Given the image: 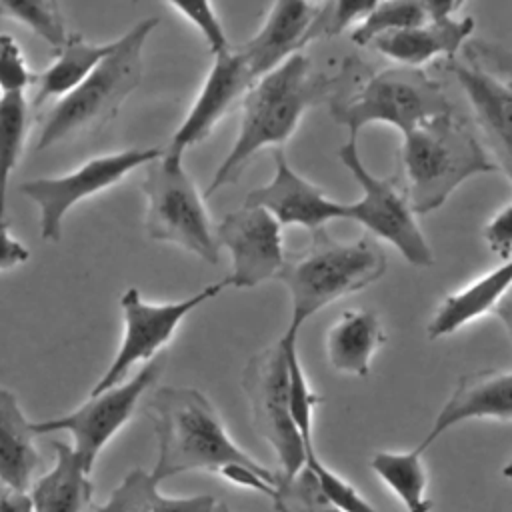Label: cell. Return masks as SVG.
I'll return each instance as SVG.
<instances>
[{"label":"cell","mask_w":512,"mask_h":512,"mask_svg":"<svg viewBox=\"0 0 512 512\" xmlns=\"http://www.w3.org/2000/svg\"><path fill=\"white\" fill-rule=\"evenodd\" d=\"M254 82L256 80L238 48L214 56V64L186 118L170 138L166 152L184 156L190 146L206 140L234 102L244 98Z\"/></svg>","instance_id":"e0dca14e"},{"label":"cell","mask_w":512,"mask_h":512,"mask_svg":"<svg viewBox=\"0 0 512 512\" xmlns=\"http://www.w3.org/2000/svg\"><path fill=\"white\" fill-rule=\"evenodd\" d=\"M272 500L278 512H342L324 496L314 474L306 466L288 480L278 476Z\"/></svg>","instance_id":"f546056e"},{"label":"cell","mask_w":512,"mask_h":512,"mask_svg":"<svg viewBox=\"0 0 512 512\" xmlns=\"http://www.w3.org/2000/svg\"><path fill=\"white\" fill-rule=\"evenodd\" d=\"M164 368V356L146 362L128 382L90 396L76 410L54 416L50 420L32 422L34 436L48 432H70L74 438V454L82 466L92 472L100 450L116 436V432L132 418L140 398L156 384Z\"/></svg>","instance_id":"7c38bea8"},{"label":"cell","mask_w":512,"mask_h":512,"mask_svg":"<svg viewBox=\"0 0 512 512\" xmlns=\"http://www.w3.org/2000/svg\"><path fill=\"white\" fill-rule=\"evenodd\" d=\"M168 6L174 8L176 12H180L182 18H186L200 30L212 56H218L232 48L212 4H208V2H170Z\"/></svg>","instance_id":"836d02e7"},{"label":"cell","mask_w":512,"mask_h":512,"mask_svg":"<svg viewBox=\"0 0 512 512\" xmlns=\"http://www.w3.org/2000/svg\"><path fill=\"white\" fill-rule=\"evenodd\" d=\"M244 206L266 210L280 226H302L310 234L324 230L332 220H348V202H336L322 188L302 178L286 160L282 148H274V176L268 184L248 192Z\"/></svg>","instance_id":"9a60e30c"},{"label":"cell","mask_w":512,"mask_h":512,"mask_svg":"<svg viewBox=\"0 0 512 512\" xmlns=\"http://www.w3.org/2000/svg\"><path fill=\"white\" fill-rule=\"evenodd\" d=\"M428 20V12L422 2L392 0L374 2L372 10L352 28L350 38L358 46L372 44L378 36L422 26Z\"/></svg>","instance_id":"83f0119b"},{"label":"cell","mask_w":512,"mask_h":512,"mask_svg":"<svg viewBox=\"0 0 512 512\" xmlns=\"http://www.w3.org/2000/svg\"><path fill=\"white\" fill-rule=\"evenodd\" d=\"M464 90L492 162L512 182V52L484 40H468L462 60H446Z\"/></svg>","instance_id":"ba28073f"},{"label":"cell","mask_w":512,"mask_h":512,"mask_svg":"<svg viewBox=\"0 0 512 512\" xmlns=\"http://www.w3.org/2000/svg\"><path fill=\"white\" fill-rule=\"evenodd\" d=\"M158 480L142 468L130 470L104 504L90 512H214L218 500L208 494L172 498L158 490Z\"/></svg>","instance_id":"cb8c5ba5"},{"label":"cell","mask_w":512,"mask_h":512,"mask_svg":"<svg viewBox=\"0 0 512 512\" xmlns=\"http://www.w3.org/2000/svg\"><path fill=\"white\" fill-rule=\"evenodd\" d=\"M0 512H32L28 492H18L0 484Z\"/></svg>","instance_id":"8d00e7d4"},{"label":"cell","mask_w":512,"mask_h":512,"mask_svg":"<svg viewBox=\"0 0 512 512\" xmlns=\"http://www.w3.org/2000/svg\"><path fill=\"white\" fill-rule=\"evenodd\" d=\"M494 314L498 316V320L502 322V326L506 328V332H508V336L512 340V288L506 292V296L494 308Z\"/></svg>","instance_id":"74e56055"},{"label":"cell","mask_w":512,"mask_h":512,"mask_svg":"<svg viewBox=\"0 0 512 512\" xmlns=\"http://www.w3.org/2000/svg\"><path fill=\"white\" fill-rule=\"evenodd\" d=\"M338 158L352 172L362 190L360 200L348 202V220L360 222L374 234V238L392 244L412 266H432V248L426 242L404 192H400L388 178H380L366 168L358 152V138L348 136L338 148Z\"/></svg>","instance_id":"30bf717a"},{"label":"cell","mask_w":512,"mask_h":512,"mask_svg":"<svg viewBox=\"0 0 512 512\" xmlns=\"http://www.w3.org/2000/svg\"><path fill=\"white\" fill-rule=\"evenodd\" d=\"M452 110L440 82L410 66L366 74L356 88L330 100L332 118L354 138L372 122L390 124L406 136L426 120Z\"/></svg>","instance_id":"8992f818"},{"label":"cell","mask_w":512,"mask_h":512,"mask_svg":"<svg viewBox=\"0 0 512 512\" xmlns=\"http://www.w3.org/2000/svg\"><path fill=\"white\" fill-rule=\"evenodd\" d=\"M502 474H504L508 480H512V460L502 468Z\"/></svg>","instance_id":"f35d334b"},{"label":"cell","mask_w":512,"mask_h":512,"mask_svg":"<svg viewBox=\"0 0 512 512\" xmlns=\"http://www.w3.org/2000/svg\"><path fill=\"white\" fill-rule=\"evenodd\" d=\"M30 104L26 94L0 96V222L4 220L8 186L22 156L28 134Z\"/></svg>","instance_id":"4316f807"},{"label":"cell","mask_w":512,"mask_h":512,"mask_svg":"<svg viewBox=\"0 0 512 512\" xmlns=\"http://www.w3.org/2000/svg\"><path fill=\"white\" fill-rule=\"evenodd\" d=\"M162 152L160 148H128L92 158L64 176L22 182L20 192L38 206L42 240L58 242L64 218L74 204L118 184L128 172L148 166Z\"/></svg>","instance_id":"4fadbf2b"},{"label":"cell","mask_w":512,"mask_h":512,"mask_svg":"<svg viewBox=\"0 0 512 512\" xmlns=\"http://www.w3.org/2000/svg\"><path fill=\"white\" fill-rule=\"evenodd\" d=\"M214 234L230 252L232 288H254L278 276L286 258L282 226L266 210L242 204L214 226Z\"/></svg>","instance_id":"5bb4252c"},{"label":"cell","mask_w":512,"mask_h":512,"mask_svg":"<svg viewBox=\"0 0 512 512\" xmlns=\"http://www.w3.org/2000/svg\"><path fill=\"white\" fill-rule=\"evenodd\" d=\"M384 342L386 332L374 312L346 310L326 332V356L336 372L364 378Z\"/></svg>","instance_id":"44dd1931"},{"label":"cell","mask_w":512,"mask_h":512,"mask_svg":"<svg viewBox=\"0 0 512 512\" xmlns=\"http://www.w3.org/2000/svg\"><path fill=\"white\" fill-rule=\"evenodd\" d=\"M386 254L370 236L338 242L326 230L312 234L310 244L286 254L276 276L290 294V324L298 334L302 324L330 302L378 282L386 272Z\"/></svg>","instance_id":"3957f363"},{"label":"cell","mask_w":512,"mask_h":512,"mask_svg":"<svg viewBox=\"0 0 512 512\" xmlns=\"http://www.w3.org/2000/svg\"><path fill=\"white\" fill-rule=\"evenodd\" d=\"M476 418L512 420V372L476 370L464 374L416 450L422 454L448 428Z\"/></svg>","instance_id":"d6986e66"},{"label":"cell","mask_w":512,"mask_h":512,"mask_svg":"<svg viewBox=\"0 0 512 512\" xmlns=\"http://www.w3.org/2000/svg\"><path fill=\"white\" fill-rule=\"evenodd\" d=\"M30 258V250L10 234L8 224L0 222V270H8L24 264Z\"/></svg>","instance_id":"d590c367"},{"label":"cell","mask_w":512,"mask_h":512,"mask_svg":"<svg viewBox=\"0 0 512 512\" xmlns=\"http://www.w3.org/2000/svg\"><path fill=\"white\" fill-rule=\"evenodd\" d=\"M114 42L92 44L82 34H70L62 50L56 52L54 62L36 74V94L32 104L42 106L52 98L70 94L88 74L112 52Z\"/></svg>","instance_id":"d4e9b609"},{"label":"cell","mask_w":512,"mask_h":512,"mask_svg":"<svg viewBox=\"0 0 512 512\" xmlns=\"http://www.w3.org/2000/svg\"><path fill=\"white\" fill-rule=\"evenodd\" d=\"M52 448L56 454L52 470L28 490L32 512H86L94 492L90 472L76 458L72 446L54 440Z\"/></svg>","instance_id":"603a6c76"},{"label":"cell","mask_w":512,"mask_h":512,"mask_svg":"<svg viewBox=\"0 0 512 512\" xmlns=\"http://www.w3.org/2000/svg\"><path fill=\"white\" fill-rule=\"evenodd\" d=\"M140 188L146 196L144 228L148 238L180 246L208 264H218L220 246L214 226L182 156L164 150L146 166Z\"/></svg>","instance_id":"52a82bcc"},{"label":"cell","mask_w":512,"mask_h":512,"mask_svg":"<svg viewBox=\"0 0 512 512\" xmlns=\"http://www.w3.org/2000/svg\"><path fill=\"white\" fill-rule=\"evenodd\" d=\"M424 6L428 20L422 26L378 36L370 46L400 66L410 68H420L436 56L454 60L474 32V18H456L462 2L454 0H424Z\"/></svg>","instance_id":"2e32d148"},{"label":"cell","mask_w":512,"mask_h":512,"mask_svg":"<svg viewBox=\"0 0 512 512\" xmlns=\"http://www.w3.org/2000/svg\"><path fill=\"white\" fill-rule=\"evenodd\" d=\"M318 6L316 2L302 0H280L270 6L258 32L248 42L236 46L254 80L310 44L308 32L318 14Z\"/></svg>","instance_id":"ac0fdd59"},{"label":"cell","mask_w":512,"mask_h":512,"mask_svg":"<svg viewBox=\"0 0 512 512\" xmlns=\"http://www.w3.org/2000/svg\"><path fill=\"white\" fill-rule=\"evenodd\" d=\"M228 278L208 284L194 292L192 296L178 302L152 304L146 302L138 288H128L120 298L122 308V340L118 352L100 380L92 386L90 396H96L104 390H110L124 382L130 368L138 362H150L156 354L172 340L180 322L198 306L218 296L228 288Z\"/></svg>","instance_id":"8fae6325"},{"label":"cell","mask_w":512,"mask_h":512,"mask_svg":"<svg viewBox=\"0 0 512 512\" xmlns=\"http://www.w3.org/2000/svg\"><path fill=\"white\" fill-rule=\"evenodd\" d=\"M512 288V258L472 280L462 290L448 294L432 320L426 326L430 340L444 338L474 322L476 318L494 312L506 292Z\"/></svg>","instance_id":"ffe728a7"},{"label":"cell","mask_w":512,"mask_h":512,"mask_svg":"<svg viewBox=\"0 0 512 512\" xmlns=\"http://www.w3.org/2000/svg\"><path fill=\"white\" fill-rule=\"evenodd\" d=\"M158 24L160 18H144L114 40L112 52L42 118L36 150L94 134L116 118L124 100L140 84L144 44Z\"/></svg>","instance_id":"5b68a950"},{"label":"cell","mask_w":512,"mask_h":512,"mask_svg":"<svg viewBox=\"0 0 512 512\" xmlns=\"http://www.w3.org/2000/svg\"><path fill=\"white\" fill-rule=\"evenodd\" d=\"M372 2H322L318 6V14L310 26L308 42H314L318 38H330L340 34L346 26L352 22H360L374 6Z\"/></svg>","instance_id":"1f68e13d"},{"label":"cell","mask_w":512,"mask_h":512,"mask_svg":"<svg viewBox=\"0 0 512 512\" xmlns=\"http://www.w3.org/2000/svg\"><path fill=\"white\" fill-rule=\"evenodd\" d=\"M420 452H376L370 460V468L382 478V482L400 498L406 512H428L432 500L426 496V468L420 460Z\"/></svg>","instance_id":"484cf974"},{"label":"cell","mask_w":512,"mask_h":512,"mask_svg":"<svg viewBox=\"0 0 512 512\" xmlns=\"http://www.w3.org/2000/svg\"><path fill=\"white\" fill-rule=\"evenodd\" d=\"M38 466L32 422L26 420L16 396L0 388V484L28 492Z\"/></svg>","instance_id":"7402d4cb"},{"label":"cell","mask_w":512,"mask_h":512,"mask_svg":"<svg viewBox=\"0 0 512 512\" xmlns=\"http://www.w3.org/2000/svg\"><path fill=\"white\" fill-rule=\"evenodd\" d=\"M400 162L402 192L414 214L440 208L468 178L498 170L468 122L454 110L434 116L402 136Z\"/></svg>","instance_id":"277c9868"},{"label":"cell","mask_w":512,"mask_h":512,"mask_svg":"<svg viewBox=\"0 0 512 512\" xmlns=\"http://www.w3.org/2000/svg\"><path fill=\"white\" fill-rule=\"evenodd\" d=\"M362 62L348 58L332 76L314 70L302 52L292 54L280 66L258 78L242 98L238 136L216 168L204 196L236 184L250 160L264 148H282L294 134L308 108L334 100L362 80Z\"/></svg>","instance_id":"6da1fadb"},{"label":"cell","mask_w":512,"mask_h":512,"mask_svg":"<svg viewBox=\"0 0 512 512\" xmlns=\"http://www.w3.org/2000/svg\"><path fill=\"white\" fill-rule=\"evenodd\" d=\"M0 16L16 20L32 30L52 46L54 54L62 50L70 36L60 4L54 0H0Z\"/></svg>","instance_id":"f1b7e54d"},{"label":"cell","mask_w":512,"mask_h":512,"mask_svg":"<svg viewBox=\"0 0 512 512\" xmlns=\"http://www.w3.org/2000/svg\"><path fill=\"white\" fill-rule=\"evenodd\" d=\"M214 512H230V508H228L224 502H218L216 508H214Z\"/></svg>","instance_id":"ab89813d"},{"label":"cell","mask_w":512,"mask_h":512,"mask_svg":"<svg viewBox=\"0 0 512 512\" xmlns=\"http://www.w3.org/2000/svg\"><path fill=\"white\" fill-rule=\"evenodd\" d=\"M242 388L248 398L252 424L276 452L280 478L296 476L304 464V444L290 412L288 356L282 340L254 354L244 372Z\"/></svg>","instance_id":"9c48e42d"},{"label":"cell","mask_w":512,"mask_h":512,"mask_svg":"<svg viewBox=\"0 0 512 512\" xmlns=\"http://www.w3.org/2000/svg\"><path fill=\"white\" fill-rule=\"evenodd\" d=\"M316 478L320 490L324 496L342 512H378L350 482L340 478L336 472H332L318 454L306 456L304 464Z\"/></svg>","instance_id":"4dcf8cb0"},{"label":"cell","mask_w":512,"mask_h":512,"mask_svg":"<svg viewBox=\"0 0 512 512\" xmlns=\"http://www.w3.org/2000/svg\"><path fill=\"white\" fill-rule=\"evenodd\" d=\"M146 412L158 442L152 468L158 482L194 470L222 476L230 466L270 472L228 436L216 408L196 388L162 386L150 396Z\"/></svg>","instance_id":"7a4b0ae2"},{"label":"cell","mask_w":512,"mask_h":512,"mask_svg":"<svg viewBox=\"0 0 512 512\" xmlns=\"http://www.w3.org/2000/svg\"><path fill=\"white\" fill-rule=\"evenodd\" d=\"M34 82L36 74L28 68L16 38L0 32V96L26 94Z\"/></svg>","instance_id":"d6a6232c"},{"label":"cell","mask_w":512,"mask_h":512,"mask_svg":"<svg viewBox=\"0 0 512 512\" xmlns=\"http://www.w3.org/2000/svg\"><path fill=\"white\" fill-rule=\"evenodd\" d=\"M490 252L500 256L504 262L512 258V204L498 210L482 232Z\"/></svg>","instance_id":"e575fe53"}]
</instances>
